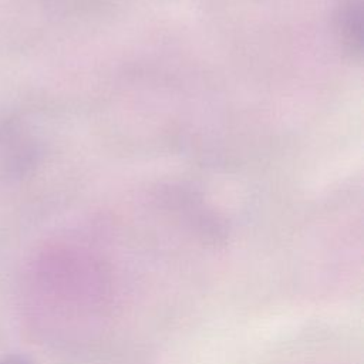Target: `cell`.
I'll use <instances>...</instances> for the list:
<instances>
[{"instance_id": "6da1fadb", "label": "cell", "mask_w": 364, "mask_h": 364, "mask_svg": "<svg viewBox=\"0 0 364 364\" xmlns=\"http://www.w3.org/2000/svg\"><path fill=\"white\" fill-rule=\"evenodd\" d=\"M336 31L343 48L353 54L361 51V0H341L336 11Z\"/></svg>"}, {"instance_id": "7a4b0ae2", "label": "cell", "mask_w": 364, "mask_h": 364, "mask_svg": "<svg viewBox=\"0 0 364 364\" xmlns=\"http://www.w3.org/2000/svg\"><path fill=\"white\" fill-rule=\"evenodd\" d=\"M91 0H51L53 4L58 7H77V6H84Z\"/></svg>"}]
</instances>
